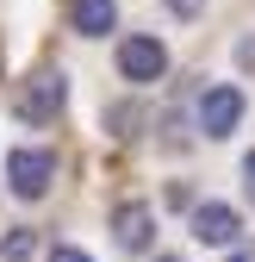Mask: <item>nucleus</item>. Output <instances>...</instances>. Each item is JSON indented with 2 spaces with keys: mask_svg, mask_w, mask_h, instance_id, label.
<instances>
[{
  "mask_svg": "<svg viewBox=\"0 0 255 262\" xmlns=\"http://www.w3.org/2000/svg\"><path fill=\"white\" fill-rule=\"evenodd\" d=\"M62 100H69V81H62V75H31V81L19 88L13 113H19L25 125H50V119L62 113Z\"/></svg>",
  "mask_w": 255,
  "mask_h": 262,
  "instance_id": "f257e3e1",
  "label": "nucleus"
},
{
  "mask_svg": "<svg viewBox=\"0 0 255 262\" xmlns=\"http://www.w3.org/2000/svg\"><path fill=\"white\" fill-rule=\"evenodd\" d=\"M50 175H56V156L50 150H13L7 156V181H13L19 200H38V193L50 187Z\"/></svg>",
  "mask_w": 255,
  "mask_h": 262,
  "instance_id": "f03ea898",
  "label": "nucleus"
},
{
  "mask_svg": "<svg viewBox=\"0 0 255 262\" xmlns=\"http://www.w3.org/2000/svg\"><path fill=\"white\" fill-rule=\"evenodd\" d=\"M162 69H168V50L156 44V38H124L118 44V75L124 81H162Z\"/></svg>",
  "mask_w": 255,
  "mask_h": 262,
  "instance_id": "7ed1b4c3",
  "label": "nucleus"
},
{
  "mask_svg": "<svg viewBox=\"0 0 255 262\" xmlns=\"http://www.w3.org/2000/svg\"><path fill=\"white\" fill-rule=\"evenodd\" d=\"M237 119H243V94L237 88H206L199 94V131L206 138H231Z\"/></svg>",
  "mask_w": 255,
  "mask_h": 262,
  "instance_id": "20e7f679",
  "label": "nucleus"
},
{
  "mask_svg": "<svg viewBox=\"0 0 255 262\" xmlns=\"http://www.w3.org/2000/svg\"><path fill=\"white\" fill-rule=\"evenodd\" d=\"M149 231H156V212H149L143 200H124V206L112 212V237H118L124 250H143V244H149Z\"/></svg>",
  "mask_w": 255,
  "mask_h": 262,
  "instance_id": "39448f33",
  "label": "nucleus"
},
{
  "mask_svg": "<svg viewBox=\"0 0 255 262\" xmlns=\"http://www.w3.org/2000/svg\"><path fill=\"white\" fill-rule=\"evenodd\" d=\"M237 231H243V219H237L231 206H218V200L193 206V237H199V244H231Z\"/></svg>",
  "mask_w": 255,
  "mask_h": 262,
  "instance_id": "423d86ee",
  "label": "nucleus"
},
{
  "mask_svg": "<svg viewBox=\"0 0 255 262\" xmlns=\"http://www.w3.org/2000/svg\"><path fill=\"white\" fill-rule=\"evenodd\" d=\"M69 19H75L81 38H106V31L118 25V7L112 0H69Z\"/></svg>",
  "mask_w": 255,
  "mask_h": 262,
  "instance_id": "0eeeda50",
  "label": "nucleus"
},
{
  "mask_svg": "<svg viewBox=\"0 0 255 262\" xmlns=\"http://www.w3.org/2000/svg\"><path fill=\"white\" fill-rule=\"evenodd\" d=\"M0 256H7V262H31V256H38V231H7V237H0Z\"/></svg>",
  "mask_w": 255,
  "mask_h": 262,
  "instance_id": "6e6552de",
  "label": "nucleus"
},
{
  "mask_svg": "<svg viewBox=\"0 0 255 262\" xmlns=\"http://www.w3.org/2000/svg\"><path fill=\"white\" fill-rule=\"evenodd\" d=\"M50 262H93V256H87V250H75V244H56V250H50Z\"/></svg>",
  "mask_w": 255,
  "mask_h": 262,
  "instance_id": "1a4fd4ad",
  "label": "nucleus"
},
{
  "mask_svg": "<svg viewBox=\"0 0 255 262\" xmlns=\"http://www.w3.org/2000/svg\"><path fill=\"white\" fill-rule=\"evenodd\" d=\"M168 7H174L181 19H199V13H206V0H168Z\"/></svg>",
  "mask_w": 255,
  "mask_h": 262,
  "instance_id": "9d476101",
  "label": "nucleus"
},
{
  "mask_svg": "<svg viewBox=\"0 0 255 262\" xmlns=\"http://www.w3.org/2000/svg\"><path fill=\"white\" fill-rule=\"evenodd\" d=\"M243 193H249V200H255V150L243 156Z\"/></svg>",
  "mask_w": 255,
  "mask_h": 262,
  "instance_id": "9b49d317",
  "label": "nucleus"
},
{
  "mask_svg": "<svg viewBox=\"0 0 255 262\" xmlns=\"http://www.w3.org/2000/svg\"><path fill=\"white\" fill-rule=\"evenodd\" d=\"M237 62H243V69H255V38H243V44H237Z\"/></svg>",
  "mask_w": 255,
  "mask_h": 262,
  "instance_id": "f8f14e48",
  "label": "nucleus"
},
{
  "mask_svg": "<svg viewBox=\"0 0 255 262\" xmlns=\"http://www.w3.org/2000/svg\"><path fill=\"white\" fill-rule=\"evenodd\" d=\"M231 262H255V244H243V250H231Z\"/></svg>",
  "mask_w": 255,
  "mask_h": 262,
  "instance_id": "ddd939ff",
  "label": "nucleus"
},
{
  "mask_svg": "<svg viewBox=\"0 0 255 262\" xmlns=\"http://www.w3.org/2000/svg\"><path fill=\"white\" fill-rule=\"evenodd\" d=\"M156 262H187V256H156Z\"/></svg>",
  "mask_w": 255,
  "mask_h": 262,
  "instance_id": "4468645a",
  "label": "nucleus"
}]
</instances>
